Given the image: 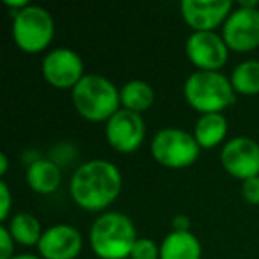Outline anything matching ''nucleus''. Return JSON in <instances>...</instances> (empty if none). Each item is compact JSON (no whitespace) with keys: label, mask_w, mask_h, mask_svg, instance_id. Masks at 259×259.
I'll return each mask as SVG.
<instances>
[{"label":"nucleus","mask_w":259,"mask_h":259,"mask_svg":"<svg viewBox=\"0 0 259 259\" xmlns=\"http://www.w3.org/2000/svg\"><path fill=\"white\" fill-rule=\"evenodd\" d=\"M122 190V176L108 160H89L73 172L69 194L75 204L85 211H105L117 201Z\"/></svg>","instance_id":"nucleus-1"},{"label":"nucleus","mask_w":259,"mask_h":259,"mask_svg":"<svg viewBox=\"0 0 259 259\" xmlns=\"http://www.w3.org/2000/svg\"><path fill=\"white\" fill-rule=\"evenodd\" d=\"M135 241L134 222L121 211L101 213L89 231L91 248L100 259H130Z\"/></svg>","instance_id":"nucleus-2"},{"label":"nucleus","mask_w":259,"mask_h":259,"mask_svg":"<svg viewBox=\"0 0 259 259\" xmlns=\"http://www.w3.org/2000/svg\"><path fill=\"white\" fill-rule=\"evenodd\" d=\"M71 101L82 119L89 122H107L121 108V96L107 76L87 73L71 91Z\"/></svg>","instance_id":"nucleus-3"},{"label":"nucleus","mask_w":259,"mask_h":259,"mask_svg":"<svg viewBox=\"0 0 259 259\" xmlns=\"http://www.w3.org/2000/svg\"><path fill=\"white\" fill-rule=\"evenodd\" d=\"M187 103L199 114H222L236 101L231 80L220 71H195L183 85Z\"/></svg>","instance_id":"nucleus-4"},{"label":"nucleus","mask_w":259,"mask_h":259,"mask_svg":"<svg viewBox=\"0 0 259 259\" xmlns=\"http://www.w3.org/2000/svg\"><path fill=\"white\" fill-rule=\"evenodd\" d=\"M55 36V22L50 11L41 6H27L13 15V39L25 54H41Z\"/></svg>","instance_id":"nucleus-5"},{"label":"nucleus","mask_w":259,"mask_h":259,"mask_svg":"<svg viewBox=\"0 0 259 259\" xmlns=\"http://www.w3.org/2000/svg\"><path fill=\"white\" fill-rule=\"evenodd\" d=\"M149 149L155 162L167 169H187L194 165L201 155L194 134L181 128H163L156 132Z\"/></svg>","instance_id":"nucleus-6"},{"label":"nucleus","mask_w":259,"mask_h":259,"mask_svg":"<svg viewBox=\"0 0 259 259\" xmlns=\"http://www.w3.org/2000/svg\"><path fill=\"white\" fill-rule=\"evenodd\" d=\"M43 78L59 91H73L87 75L83 61L71 48H55L43 57L41 64Z\"/></svg>","instance_id":"nucleus-7"},{"label":"nucleus","mask_w":259,"mask_h":259,"mask_svg":"<svg viewBox=\"0 0 259 259\" xmlns=\"http://www.w3.org/2000/svg\"><path fill=\"white\" fill-rule=\"evenodd\" d=\"M105 139L114 151L121 155L135 153L146 139V122L141 114L119 108L105 122Z\"/></svg>","instance_id":"nucleus-8"},{"label":"nucleus","mask_w":259,"mask_h":259,"mask_svg":"<svg viewBox=\"0 0 259 259\" xmlns=\"http://www.w3.org/2000/svg\"><path fill=\"white\" fill-rule=\"evenodd\" d=\"M220 36L227 48L238 54H248L259 48V9L238 6L224 23Z\"/></svg>","instance_id":"nucleus-9"},{"label":"nucleus","mask_w":259,"mask_h":259,"mask_svg":"<svg viewBox=\"0 0 259 259\" xmlns=\"http://www.w3.org/2000/svg\"><path fill=\"white\" fill-rule=\"evenodd\" d=\"M185 52L197 71H220L229 59V48L217 32H192L187 37Z\"/></svg>","instance_id":"nucleus-10"},{"label":"nucleus","mask_w":259,"mask_h":259,"mask_svg":"<svg viewBox=\"0 0 259 259\" xmlns=\"http://www.w3.org/2000/svg\"><path fill=\"white\" fill-rule=\"evenodd\" d=\"M181 18L192 32H215L222 29L233 13L231 0H183L180 4Z\"/></svg>","instance_id":"nucleus-11"},{"label":"nucleus","mask_w":259,"mask_h":259,"mask_svg":"<svg viewBox=\"0 0 259 259\" xmlns=\"http://www.w3.org/2000/svg\"><path fill=\"white\" fill-rule=\"evenodd\" d=\"M220 163L229 176L240 181L259 176V144L250 137L229 139L222 146Z\"/></svg>","instance_id":"nucleus-12"},{"label":"nucleus","mask_w":259,"mask_h":259,"mask_svg":"<svg viewBox=\"0 0 259 259\" xmlns=\"http://www.w3.org/2000/svg\"><path fill=\"white\" fill-rule=\"evenodd\" d=\"M82 234L71 224H55L45 229L37 252L41 259H76L82 252Z\"/></svg>","instance_id":"nucleus-13"},{"label":"nucleus","mask_w":259,"mask_h":259,"mask_svg":"<svg viewBox=\"0 0 259 259\" xmlns=\"http://www.w3.org/2000/svg\"><path fill=\"white\" fill-rule=\"evenodd\" d=\"M25 180L32 192H36L39 195H50L61 185V165L52 158H37L29 165Z\"/></svg>","instance_id":"nucleus-14"},{"label":"nucleus","mask_w":259,"mask_h":259,"mask_svg":"<svg viewBox=\"0 0 259 259\" xmlns=\"http://www.w3.org/2000/svg\"><path fill=\"white\" fill-rule=\"evenodd\" d=\"M202 245L192 231H170L160 243V259H201Z\"/></svg>","instance_id":"nucleus-15"},{"label":"nucleus","mask_w":259,"mask_h":259,"mask_svg":"<svg viewBox=\"0 0 259 259\" xmlns=\"http://www.w3.org/2000/svg\"><path fill=\"white\" fill-rule=\"evenodd\" d=\"M227 130L229 124L224 114H202L195 121L194 139L201 149H213L220 144H226Z\"/></svg>","instance_id":"nucleus-16"},{"label":"nucleus","mask_w":259,"mask_h":259,"mask_svg":"<svg viewBox=\"0 0 259 259\" xmlns=\"http://www.w3.org/2000/svg\"><path fill=\"white\" fill-rule=\"evenodd\" d=\"M119 96H121V108L141 115L155 103V89L151 87V83L139 78L126 82L119 89Z\"/></svg>","instance_id":"nucleus-17"},{"label":"nucleus","mask_w":259,"mask_h":259,"mask_svg":"<svg viewBox=\"0 0 259 259\" xmlns=\"http://www.w3.org/2000/svg\"><path fill=\"white\" fill-rule=\"evenodd\" d=\"M8 229L13 234L16 243L23 245V247H37L45 233L39 220L32 213L27 211H20L13 215L8 224Z\"/></svg>","instance_id":"nucleus-18"},{"label":"nucleus","mask_w":259,"mask_h":259,"mask_svg":"<svg viewBox=\"0 0 259 259\" xmlns=\"http://www.w3.org/2000/svg\"><path fill=\"white\" fill-rule=\"evenodd\" d=\"M234 93L241 96H257L259 94V61L248 59L233 69L229 76Z\"/></svg>","instance_id":"nucleus-19"},{"label":"nucleus","mask_w":259,"mask_h":259,"mask_svg":"<svg viewBox=\"0 0 259 259\" xmlns=\"http://www.w3.org/2000/svg\"><path fill=\"white\" fill-rule=\"evenodd\" d=\"M130 259H160V245L151 238H137Z\"/></svg>","instance_id":"nucleus-20"},{"label":"nucleus","mask_w":259,"mask_h":259,"mask_svg":"<svg viewBox=\"0 0 259 259\" xmlns=\"http://www.w3.org/2000/svg\"><path fill=\"white\" fill-rule=\"evenodd\" d=\"M241 195L252 206H259V176L241 181Z\"/></svg>","instance_id":"nucleus-21"},{"label":"nucleus","mask_w":259,"mask_h":259,"mask_svg":"<svg viewBox=\"0 0 259 259\" xmlns=\"http://www.w3.org/2000/svg\"><path fill=\"white\" fill-rule=\"evenodd\" d=\"M13 255H15V238L4 224L0 227V259H11Z\"/></svg>","instance_id":"nucleus-22"},{"label":"nucleus","mask_w":259,"mask_h":259,"mask_svg":"<svg viewBox=\"0 0 259 259\" xmlns=\"http://www.w3.org/2000/svg\"><path fill=\"white\" fill-rule=\"evenodd\" d=\"M11 204H13L11 190H9L6 180H0V220H2V222H6V220L9 219Z\"/></svg>","instance_id":"nucleus-23"},{"label":"nucleus","mask_w":259,"mask_h":259,"mask_svg":"<svg viewBox=\"0 0 259 259\" xmlns=\"http://www.w3.org/2000/svg\"><path fill=\"white\" fill-rule=\"evenodd\" d=\"M172 231H190V219L183 213L172 217Z\"/></svg>","instance_id":"nucleus-24"},{"label":"nucleus","mask_w":259,"mask_h":259,"mask_svg":"<svg viewBox=\"0 0 259 259\" xmlns=\"http://www.w3.org/2000/svg\"><path fill=\"white\" fill-rule=\"evenodd\" d=\"M6 6H8L9 9H15V15L16 13H20L22 11V9H25L27 6H30L29 2H27V0H6Z\"/></svg>","instance_id":"nucleus-25"},{"label":"nucleus","mask_w":259,"mask_h":259,"mask_svg":"<svg viewBox=\"0 0 259 259\" xmlns=\"http://www.w3.org/2000/svg\"><path fill=\"white\" fill-rule=\"evenodd\" d=\"M9 169V162H8V155L6 153H0V176L4 178L8 174Z\"/></svg>","instance_id":"nucleus-26"},{"label":"nucleus","mask_w":259,"mask_h":259,"mask_svg":"<svg viewBox=\"0 0 259 259\" xmlns=\"http://www.w3.org/2000/svg\"><path fill=\"white\" fill-rule=\"evenodd\" d=\"M11 259H41L39 255H32V254H18V255H13Z\"/></svg>","instance_id":"nucleus-27"}]
</instances>
